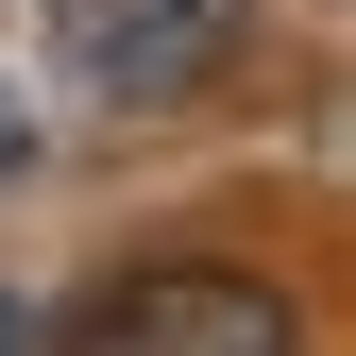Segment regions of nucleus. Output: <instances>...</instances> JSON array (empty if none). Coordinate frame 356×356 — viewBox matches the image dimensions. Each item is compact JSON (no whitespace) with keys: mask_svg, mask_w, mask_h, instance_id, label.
I'll use <instances>...</instances> for the list:
<instances>
[{"mask_svg":"<svg viewBox=\"0 0 356 356\" xmlns=\"http://www.w3.org/2000/svg\"><path fill=\"white\" fill-rule=\"evenodd\" d=\"M51 34H68V68H85V102L170 119V102H204V85H220L238 0H51Z\"/></svg>","mask_w":356,"mask_h":356,"instance_id":"obj_2","label":"nucleus"},{"mask_svg":"<svg viewBox=\"0 0 356 356\" xmlns=\"http://www.w3.org/2000/svg\"><path fill=\"white\" fill-rule=\"evenodd\" d=\"M17 153H34V119H17V102H0V170H17Z\"/></svg>","mask_w":356,"mask_h":356,"instance_id":"obj_4","label":"nucleus"},{"mask_svg":"<svg viewBox=\"0 0 356 356\" xmlns=\"http://www.w3.org/2000/svg\"><path fill=\"white\" fill-rule=\"evenodd\" d=\"M0 356H51V339H34V305H0Z\"/></svg>","mask_w":356,"mask_h":356,"instance_id":"obj_3","label":"nucleus"},{"mask_svg":"<svg viewBox=\"0 0 356 356\" xmlns=\"http://www.w3.org/2000/svg\"><path fill=\"white\" fill-rule=\"evenodd\" d=\"M68 356H305V305L272 272H204L187 254V272H119Z\"/></svg>","mask_w":356,"mask_h":356,"instance_id":"obj_1","label":"nucleus"}]
</instances>
